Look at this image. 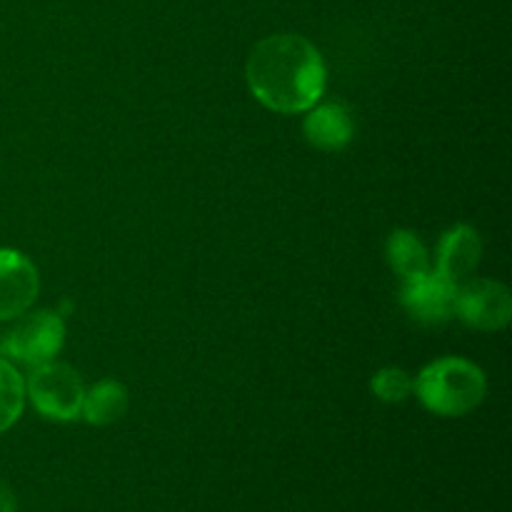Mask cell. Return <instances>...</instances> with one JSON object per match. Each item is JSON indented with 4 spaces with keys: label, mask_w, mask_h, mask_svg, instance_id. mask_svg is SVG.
Returning <instances> with one entry per match:
<instances>
[{
    "label": "cell",
    "mask_w": 512,
    "mask_h": 512,
    "mask_svg": "<svg viewBox=\"0 0 512 512\" xmlns=\"http://www.w3.org/2000/svg\"><path fill=\"white\" fill-rule=\"evenodd\" d=\"M250 93L275 113H305L320 103L328 68L320 50L295 33L268 35L253 45L245 63Z\"/></svg>",
    "instance_id": "1"
},
{
    "label": "cell",
    "mask_w": 512,
    "mask_h": 512,
    "mask_svg": "<svg viewBox=\"0 0 512 512\" xmlns=\"http://www.w3.org/2000/svg\"><path fill=\"white\" fill-rule=\"evenodd\" d=\"M483 255L478 230L470 225H455L453 230L443 235L438 245V273L448 278L450 283H463L475 273Z\"/></svg>",
    "instance_id": "8"
},
{
    "label": "cell",
    "mask_w": 512,
    "mask_h": 512,
    "mask_svg": "<svg viewBox=\"0 0 512 512\" xmlns=\"http://www.w3.org/2000/svg\"><path fill=\"white\" fill-rule=\"evenodd\" d=\"M305 138L320 150H343L355 135L353 113L343 103H323L313 105L303 123Z\"/></svg>",
    "instance_id": "9"
},
{
    "label": "cell",
    "mask_w": 512,
    "mask_h": 512,
    "mask_svg": "<svg viewBox=\"0 0 512 512\" xmlns=\"http://www.w3.org/2000/svg\"><path fill=\"white\" fill-rule=\"evenodd\" d=\"M65 343V323L58 313L38 310L15 318L13 328L0 338V355L13 363L38 368L50 363Z\"/></svg>",
    "instance_id": "3"
},
{
    "label": "cell",
    "mask_w": 512,
    "mask_h": 512,
    "mask_svg": "<svg viewBox=\"0 0 512 512\" xmlns=\"http://www.w3.org/2000/svg\"><path fill=\"white\" fill-rule=\"evenodd\" d=\"M15 508H18L15 493L10 490V485L5 480H0V512H15Z\"/></svg>",
    "instance_id": "14"
},
{
    "label": "cell",
    "mask_w": 512,
    "mask_h": 512,
    "mask_svg": "<svg viewBox=\"0 0 512 512\" xmlns=\"http://www.w3.org/2000/svg\"><path fill=\"white\" fill-rule=\"evenodd\" d=\"M128 390H125L123 383L118 380H100L95 383L93 388L85 390V398H83V415L90 425H113L128 413Z\"/></svg>",
    "instance_id": "10"
},
{
    "label": "cell",
    "mask_w": 512,
    "mask_h": 512,
    "mask_svg": "<svg viewBox=\"0 0 512 512\" xmlns=\"http://www.w3.org/2000/svg\"><path fill=\"white\" fill-rule=\"evenodd\" d=\"M388 263L395 273L403 280L415 278L420 273L430 270L428 250H425L423 240L410 230H395L388 238Z\"/></svg>",
    "instance_id": "11"
},
{
    "label": "cell",
    "mask_w": 512,
    "mask_h": 512,
    "mask_svg": "<svg viewBox=\"0 0 512 512\" xmlns=\"http://www.w3.org/2000/svg\"><path fill=\"white\" fill-rule=\"evenodd\" d=\"M455 288L438 270H428L403 285V305L420 325H443L455 315Z\"/></svg>",
    "instance_id": "6"
},
{
    "label": "cell",
    "mask_w": 512,
    "mask_h": 512,
    "mask_svg": "<svg viewBox=\"0 0 512 512\" xmlns=\"http://www.w3.org/2000/svg\"><path fill=\"white\" fill-rule=\"evenodd\" d=\"M415 393L430 413L440 418H460L478 408L485 398L483 370L465 358H440L420 370Z\"/></svg>",
    "instance_id": "2"
},
{
    "label": "cell",
    "mask_w": 512,
    "mask_h": 512,
    "mask_svg": "<svg viewBox=\"0 0 512 512\" xmlns=\"http://www.w3.org/2000/svg\"><path fill=\"white\" fill-rule=\"evenodd\" d=\"M40 290L38 268L18 250L0 248V320L28 313Z\"/></svg>",
    "instance_id": "7"
},
{
    "label": "cell",
    "mask_w": 512,
    "mask_h": 512,
    "mask_svg": "<svg viewBox=\"0 0 512 512\" xmlns=\"http://www.w3.org/2000/svg\"><path fill=\"white\" fill-rule=\"evenodd\" d=\"M25 393L43 418L68 423V420L80 418L85 385L70 365L50 360V363L33 368L28 383H25Z\"/></svg>",
    "instance_id": "4"
},
{
    "label": "cell",
    "mask_w": 512,
    "mask_h": 512,
    "mask_svg": "<svg viewBox=\"0 0 512 512\" xmlns=\"http://www.w3.org/2000/svg\"><path fill=\"white\" fill-rule=\"evenodd\" d=\"M370 388H373V395L378 400H383V403H403V400H408L410 395H413V378H410L405 370L400 368H383L375 373L373 383H370Z\"/></svg>",
    "instance_id": "13"
},
{
    "label": "cell",
    "mask_w": 512,
    "mask_h": 512,
    "mask_svg": "<svg viewBox=\"0 0 512 512\" xmlns=\"http://www.w3.org/2000/svg\"><path fill=\"white\" fill-rule=\"evenodd\" d=\"M455 315L475 330H503L512 318V295L503 283L468 278L455 288Z\"/></svg>",
    "instance_id": "5"
},
{
    "label": "cell",
    "mask_w": 512,
    "mask_h": 512,
    "mask_svg": "<svg viewBox=\"0 0 512 512\" xmlns=\"http://www.w3.org/2000/svg\"><path fill=\"white\" fill-rule=\"evenodd\" d=\"M25 405V383L15 365L0 355V433L18 423Z\"/></svg>",
    "instance_id": "12"
}]
</instances>
